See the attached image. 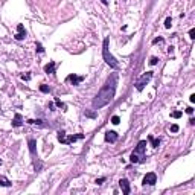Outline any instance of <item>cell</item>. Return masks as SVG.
<instances>
[{
    "label": "cell",
    "instance_id": "obj_26",
    "mask_svg": "<svg viewBox=\"0 0 195 195\" xmlns=\"http://www.w3.org/2000/svg\"><path fill=\"white\" fill-rule=\"evenodd\" d=\"M37 52H38V53H43V52H44V49H43V46H41L40 43H37Z\"/></svg>",
    "mask_w": 195,
    "mask_h": 195
},
{
    "label": "cell",
    "instance_id": "obj_11",
    "mask_svg": "<svg viewBox=\"0 0 195 195\" xmlns=\"http://www.w3.org/2000/svg\"><path fill=\"white\" fill-rule=\"evenodd\" d=\"M26 37V31H25V26L23 25H17V34H15V40L17 41H20V40H23Z\"/></svg>",
    "mask_w": 195,
    "mask_h": 195
},
{
    "label": "cell",
    "instance_id": "obj_36",
    "mask_svg": "<svg viewBox=\"0 0 195 195\" xmlns=\"http://www.w3.org/2000/svg\"><path fill=\"white\" fill-rule=\"evenodd\" d=\"M0 165H2V159H0Z\"/></svg>",
    "mask_w": 195,
    "mask_h": 195
},
{
    "label": "cell",
    "instance_id": "obj_24",
    "mask_svg": "<svg viewBox=\"0 0 195 195\" xmlns=\"http://www.w3.org/2000/svg\"><path fill=\"white\" fill-rule=\"evenodd\" d=\"M157 63H159V58H157V57H151V58H149V64L151 66H156Z\"/></svg>",
    "mask_w": 195,
    "mask_h": 195
},
{
    "label": "cell",
    "instance_id": "obj_9",
    "mask_svg": "<svg viewBox=\"0 0 195 195\" xmlns=\"http://www.w3.org/2000/svg\"><path fill=\"white\" fill-rule=\"evenodd\" d=\"M104 139H105V142L114 143V142L119 139V134H117L116 131H107V133H105V136H104Z\"/></svg>",
    "mask_w": 195,
    "mask_h": 195
},
{
    "label": "cell",
    "instance_id": "obj_18",
    "mask_svg": "<svg viewBox=\"0 0 195 195\" xmlns=\"http://www.w3.org/2000/svg\"><path fill=\"white\" fill-rule=\"evenodd\" d=\"M28 124H31V125H43V121L41 119H29Z\"/></svg>",
    "mask_w": 195,
    "mask_h": 195
},
{
    "label": "cell",
    "instance_id": "obj_30",
    "mask_svg": "<svg viewBox=\"0 0 195 195\" xmlns=\"http://www.w3.org/2000/svg\"><path fill=\"white\" fill-rule=\"evenodd\" d=\"M21 79H23V81H29V79H31V75H29V73H26V75H21Z\"/></svg>",
    "mask_w": 195,
    "mask_h": 195
},
{
    "label": "cell",
    "instance_id": "obj_15",
    "mask_svg": "<svg viewBox=\"0 0 195 195\" xmlns=\"http://www.w3.org/2000/svg\"><path fill=\"white\" fill-rule=\"evenodd\" d=\"M0 186H3V188H11L12 183H11L6 177H0Z\"/></svg>",
    "mask_w": 195,
    "mask_h": 195
},
{
    "label": "cell",
    "instance_id": "obj_14",
    "mask_svg": "<svg viewBox=\"0 0 195 195\" xmlns=\"http://www.w3.org/2000/svg\"><path fill=\"white\" fill-rule=\"evenodd\" d=\"M130 162H131V163H139V162H143V159H142V157H139V154H136V153H131Z\"/></svg>",
    "mask_w": 195,
    "mask_h": 195
},
{
    "label": "cell",
    "instance_id": "obj_3",
    "mask_svg": "<svg viewBox=\"0 0 195 195\" xmlns=\"http://www.w3.org/2000/svg\"><path fill=\"white\" fill-rule=\"evenodd\" d=\"M28 145H29V153H31V157H32V162H34V169H35V172H40L41 168H43V163L38 160V156H37V140L35 139H29Z\"/></svg>",
    "mask_w": 195,
    "mask_h": 195
},
{
    "label": "cell",
    "instance_id": "obj_17",
    "mask_svg": "<svg viewBox=\"0 0 195 195\" xmlns=\"http://www.w3.org/2000/svg\"><path fill=\"white\" fill-rule=\"evenodd\" d=\"M148 139H149V142H151V145H153V148H157V146L160 145V139H154L153 136H149Z\"/></svg>",
    "mask_w": 195,
    "mask_h": 195
},
{
    "label": "cell",
    "instance_id": "obj_16",
    "mask_svg": "<svg viewBox=\"0 0 195 195\" xmlns=\"http://www.w3.org/2000/svg\"><path fill=\"white\" fill-rule=\"evenodd\" d=\"M57 139H58V142H61V143H66V133L63 130L58 131V134H57Z\"/></svg>",
    "mask_w": 195,
    "mask_h": 195
},
{
    "label": "cell",
    "instance_id": "obj_19",
    "mask_svg": "<svg viewBox=\"0 0 195 195\" xmlns=\"http://www.w3.org/2000/svg\"><path fill=\"white\" fill-rule=\"evenodd\" d=\"M55 104H57V107H58V108H61L63 111H66V108H67V107H66L64 102H61L60 99H55Z\"/></svg>",
    "mask_w": 195,
    "mask_h": 195
},
{
    "label": "cell",
    "instance_id": "obj_33",
    "mask_svg": "<svg viewBox=\"0 0 195 195\" xmlns=\"http://www.w3.org/2000/svg\"><path fill=\"white\" fill-rule=\"evenodd\" d=\"M189 101H191V102H195V95H191V98H189Z\"/></svg>",
    "mask_w": 195,
    "mask_h": 195
},
{
    "label": "cell",
    "instance_id": "obj_35",
    "mask_svg": "<svg viewBox=\"0 0 195 195\" xmlns=\"http://www.w3.org/2000/svg\"><path fill=\"white\" fill-rule=\"evenodd\" d=\"M102 3H104V5H107V3H108V2H107V0H102Z\"/></svg>",
    "mask_w": 195,
    "mask_h": 195
},
{
    "label": "cell",
    "instance_id": "obj_21",
    "mask_svg": "<svg viewBox=\"0 0 195 195\" xmlns=\"http://www.w3.org/2000/svg\"><path fill=\"white\" fill-rule=\"evenodd\" d=\"M181 114H183V111L177 110V111H172V113H171V117H174V119H178V117H181Z\"/></svg>",
    "mask_w": 195,
    "mask_h": 195
},
{
    "label": "cell",
    "instance_id": "obj_25",
    "mask_svg": "<svg viewBox=\"0 0 195 195\" xmlns=\"http://www.w3.org/2000/svg\"><path fill=\"white\" fill-rule=\"evenodd\" d=\"M85 116H87V117L95 119V117H96V111H85Z\"/></svg>",
    "mask_w": 195,
    "mask_h": 195
},
{
    "label": "cell",
    "instance_id": "obj_10",
    "mask_svg": "<svg viewBox=\"0 0 195 195\" xmlns=\"http://www.w3.org/2000/svg\"><path fill=\"white\" fill-rule=\"evenodd\" d=\"M11 125H12L14 128L21 127V125H23V116H21L20 113H15V114H14V119H12V122H11Z\"/></svg>",
    "mask_w": 195,
    "mask_h": 195
},
{
    "label": "cell",
    "instance_id": "obj_29",
    "mask_svg": "<svg viewBox=\"0 0 195 195\" xmlns=\"http://www.w3.org/2000/svg\"><path fill=\"white\" fill-rule=\"evenodd\" d=\"M157 43H163L162 37H159V38H154V40H153V44H157Z\"/></svg>",
    "mask_w": 195,
    "mask_h": 195
},
{
    "label": "cell",
    "instance_id": "obj_13",
    "mask_svg": "<svg viewBox=\"0 0 195 195\" xmlns=\"http://www.w3.org/2000/svg\"><path fill=\"white\" fill-rule=\"evenodd\" d=\"M55 67H57L55 61H49L47 64L44 66V72H46V73H50V75H53V73H55Z\"/></svg>",
    "mask_w": 195,
    "mask_h": 195
},
{
    "label": "cell",
    "instance_id": "obj_28",
    "mask_svg": "<svg viewBox=\"0 0 195 195\" xmlns=\"http://www.w3.org/2000/svg\"><path fill=\"white\" fill-rule=\"evenodd\" d=\"M180 130V128H178V125H177V124H174V125H171V131H172V133H177V131Z\"/></svg>",
    "mask_w": 195,
    "mask_h": 195
},
{
    "label": "cell",
    "instance_id": "obj_20",
    "mask_svg": "<svg viewBox=\"0 0 195 195\" xmlns=\"http://www.w3.org/2000/svg\"><path fill=\"white\" fill-rule=\"evenodd\" d=\"M40 92H43V93H50V87L46 85V84H41V85H40Z\"/></svg>",
    "mask_w": 195,
    "mask_h": 195
},
{
    "label": "cell",
    "instance_id": "obj_2",
    "mask_svg": "<svg viewBox=\"0 0 195 195\" xmlns=\"http://www.w3.org/2000/svg\"><path fill=\"white\" fill-rule=\"evenodd\" d=\"M108 44H110V38L105 37V38H104V44H102V57H104V61L110 66V67H113V69H119L117 60H116V58L110 53V50H108Z\"/></svg>",
    "mask_w": 195,
    "mask_h": 195
},
{
    "label": "cell",
    "instance_id": "obj_12",
    "mask_svg": "<svg viewBox=\"0 0 195 195\" xmlns=\"http://www.w3.org/2000/svg\"><path fill=\"white\" fill-rule=\"evenodd\" d=\"M81 139H84V134H72V136H66V143L64 145H70V143H73V142H76V140H81Z\"/></svg>",
    "mask_w": 195,
    "mask_h": 195
},
{
    "label": "cell",
    "instance_id": "obj_34",
    "mask_svg": "<svg viewBox=\"0 0 195 195\" xmlns=\"http://www.w3.org/2000/svg\"><path fill=\"white\" fill-rule=\"evenodd\" d=\"M168 52H169V53H172V52H174V47H172V46H171V47H168Z\"/></svg>",
    "mask_w": 195,
    "mask_h": 195
},
{
    "label": "cell",
    "instance_id": "obj_22",
    "mask_svg": "<svg viewBox=\"0 0 195 195\" xmlns=\"http://www.w3.org/2000/svg\"><path fill=\"white\" fill-rule=\"evenodd\" d=\"M171 25H172V18H171V17H166V20H165V28H166V29H169V28H171Z\"/></svg>",
    "mask_w": 195,
    "mask_h": 195
},
{
    "label": "cell",
    "instance_id": "obj_8",
    "mask_svg": "<svg viewBox=\"0 0 195 195\" xmlns=\"http://www.w3.org/2000/svg\"><path fill=\"white\" fill-rule=\"evenodd\" d=\"M119 186H121V189H122V192H124V195H128V194L131 192L130 181H128L127 178H121V180H119Z\"/></svg>",
    "mask_w": 195,
    "mask_h": 195
},
{
    "label": "cell",
    "instance_id": "obj_1",
    "mask_svg": "<svg viewBox=\"0 0 195 195\" xmlns=\"http://www.w3.org/2000/svg\"><path fill=\"white\" fill-rule=\"evenodd\" d=\"M116 87H117V75L113 73V75L107 79V82L104 84V87L98 92V95L95 96L93 102H92L93 108H95V110H99V108L108 105V104L113 101L114 95H116Z\"/></svg>",
    "mask_w": 195,
    "mask_h": 195
},
{
    "label": "cell",
    "instance_id": "obj_27",
    "mask_svg": "<svg viewBox=\"0 0 195 195\" xmlns=\"http://www.w3.org/2000/svg\"><path fill=\"white\" fill-rule=\"evenodd\" d=\"M104 181H105V177H101V178H96V180H95V183H96V185H102Z\"/></svg>",
    "mask_w": 195,
    "mask_h": 195
},
{
    "label": "cell",
    "instance_id": "obj_7",
    "mask_svg": "<svg viewBox=\"0 0 195 195\" xmlns=\"http://www.w3.org/2000/svg\"><path fill=\"white\" fill-rule=\"evenodd\" d=\"M66 81H67V82H72L73 85H79V82L84 81V76H78V75H75V73H70V75L66 78Z\"/></svg>",
    "mask_w": 195,
    "mask_h": 195
},
{
    "label": "cell",
    "instance_id": "obj_31",
    "mask_svg": "<svg viewBox=\"0 0 195 195\" xmlns=\"http://www.w3.org/2000/svg\"><path fill=\"white\" fill-rule=\"evenodd\" d=\"M189 37H191L192 40L195 38V29H191V31H189Z\"/></svg>",
    "mask_w": 195,
    "mask_h": 195
},
{
    "label": "cell",
    "instance_id": "obj_4",
    "mask_svg": "<svg viewBox=\"0 0 195 195\" xmlns=\"http://www.w3.org/2000/svg\"><path fill=\"white\" fill-rule=\"evenodd\" d=\"M153 73H154V72H146V73H143V75L136 81V89H137V92H142V90L145 89V85L151 81Z\"/></svg>",
    "mask_w": 195,
    "mask_h": 195
},
{
    "label": "cell",
    "instance_id": "obj_32",
    "mask_svg": "<svg viewBox=\"0 0 195 195\" xmlns=\"http://www.w3.org/2000/svg\"><path fill=\"white\" fill-rule=\"evenodd\" d=\"M186 113H188V114H192V113H194V108H192V107H188V108H186Z\"/></svg>",
    "mask_w": 195,
    "mask_h": 195
},
{
    "label": "cell",
    "instance_id": "obj_6",
    "mask_svg": "<svg viewBox=\"0 0 195 195\" xmlns=\"http://www.w3.org/2000/svg\"><path fill=\"white\" fill-rule=\"evenodd\" d=\"M145 149H146V140H140L133 153H136V154H139L142 159H145Z\"/></svg>",
    "mask_w": 195,
    "mask_h": 195
},
{
    "label": "cell",
    "instance_id": "obj_5",
    "mask_svg": "<svg viewBox=\"0 0 195 195\" xmlns=\"http://www.w3.org/2000/svg\"><path fill=\"white\" fill-rule=\"evenodd\" d=\"M145 186L148 185V186H154L156 183H157V175L154 174V172H148L145 177H143V181H142Z\"/></svg>",
    "mask_w": 195,
    "mask_h": 195
},
{
    "label": "cell",
    "instance_id": "obj_23",
    "mask_svg": "<svg viewBox=\"0 0 195 195\" xmlns=\"http://www.w3.org/2000/svg\"><path fill=\"white\" fill-rule=\"evenodd\" d=\"M119 122H121V117H119V116H113V117H111V124H113V125H117Z\"/></svg>",
    "mask_w": 195,
    "mask_h": 195
}]
</instances>
